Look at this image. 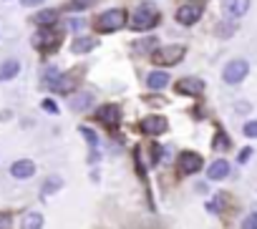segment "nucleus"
Wrapping results in <instances>:
<instances>
[{
    "mask_svg": "<svg viewBox=\"0 0 257 229\" xmlns=\"http://www.w3.org/2000/svg\"><path fill=\"white\" fill-rule=\"evenodd\" d=\"M43 111H48V113H58V106H56L53 101H43Z\"/></svg>",
    "mask_w": 257,
    "mask_h": 229,
    "instance_id": "bb28decb",
    "label": "nucleus"
},
{
    "mask_svg": "<svg viewBox=\"0 0 257 229\" xmlns=\"http://www.w3.org/2000/svg\"><path fill=\"white\" fill-rule=\"evenodd\" d=\"M13 226V219H11V214H0V229H11Z\"/></svg>",
    "mask_w": 257,
    "mask_h": 229,
    "instance_id": "a878e982",
    "label": "nucleus"
},
{
    "mask_svg": "<svg viewBox=\"0 0 257 229\" xmlns=\"http://www.w3.org/2000/svg\"><path fill=\"white\" fill-rule=\"evenodd\" d=\"M88 103H91V93H78L76 101L71 103V108H73V111H86Z\"/></svg>",
    "mask_w": 257,
    "mask_h": 229,
    "instance_id": "aec40b11",
    "label": "nucleus"
},
{
    "mask_svg": "<svg viewBox=\"0 0 257 229\" xmlns=\"http://www.w3.org/2000/svg\"><path fill=\"white\" fill-rule=\"evenodd\" d=\"M123 21H126V13L121 11V8H111V11H103L98 18H96V31L98 33H113V31H118L121 26H123Z\"/></svg>",
    "mask_w": 257,
    "mask_h": 229,
    "instance_id": "f03ea898",
    "label": "nucleus"
},
{
    "mask_svg": "<svg viewBox=\"0 0 257 229\" xmlns=\"http://www.w3.org/2000/svg\"><path fill=\"white\" fill-rule=\"evenodd\" d=\"M202 169V156L194 151H182L179 154V171L182 174H197Z\"/></svg>",
    "mask_w": 257,
    "mask_h": 229,
    "instance_id": "6e6552de",
    "label": "nucleus"
},
{
    "mask_svg": "<svg viewBox=\"0 0 257 229\" xmlns=\"http://www.w3.org/2000/svg\"><path fill=\"white\" fill-rule=\"evenodd\" d=\"M169 73H164V71H152L149 76H147V86L152 88V91H164L167 86H169Z\"/></svg>",
    "mask_w": 257,
    "mask_h": 229,
    "instance_id": "ddd939ff",
    "label": "nucleus"
},
{
    "mask_svg": "<svg viewBox=\"0 0 257 229\" xmlns=\"http://www.w3.org/2000/svg\"><path fill=\"white\" fill-rule=\"evenodd\" d=\"M242 229H257V211H252L242 219Z\"/></svg>",
    "mask_w": 257,
    "mask_h": 229,
    "instance_id": "b1692460",
    "label": "nucleus"
},
{
    "mask_svg": "<svg viewBox=\"0 0 257 229\" xmlns=\"http://www.w3.org/2000/svg\"><path fill=\"white\" fill-rule=\"evenodd\" d=\"M96 116L103 121V124H108V126H113V124H118V106H113V103H108V106H101L98 111H96Z\"/></svg>",
    "mask_w": 257,
    "mask_h": 229,
    "instance_id": "4468645a",
    "label": "nucleus"
},
{
    "mask_svg": "<svg viewBox=\"0 0 257 229\" xmlns=\"http://www.w3.org/2000/svg\"><path fill=\"white\" fill-rule=\"evenodd\" d=\"M38 28H51L56 21H58V11H53V8H46V11H41V13H36L33 18H31Z\"/></svg>",
    "mask_w": 257,
    "mask_h": 229,
    "instance_id": "2eb2a0df",
    "label": "nucleus"
},
{
    "mask_svg": "<svg viewBox=\"0 0 257 229\" xmlns=\"http://www.w3.org/2000/svg\"><path fill=\"white\" fill-rule=\"evenodd\" d=\"M167 119H162V116H147V119H142V124H139V129H142V134H147V136H159V134H164L167 131Z\"/></svg>",
    "mask_w": 257,
    "mask_h": 229,
    "instance_id": "0eeeda50",
    "label": "nucleus"
},
{
    "mask_svg": "<svg viewBox=\"0 0 257 229\" xmlns=\"http://www.w3.org/2000/svg\"><path fill=\"white\" fill-rule=\"evenodd\" d=\"M61 186H63L61 176H51V179H48V181L43 184V194L48 196V194H53V191H56V189H61Z\"/></svg>",
    "mask_w": 257,
    "mask_h": 229,
    "instance_id": "412c9836",
    "label": "nucleus"
},
{
    "mask_svg": "<svg viewBox=\"0 0 257 229\" xmlns=\"http://www.w3.org/2000/svg\"><path fill=\"white\" fill-rule=\"evenodd\" d=\"M33 46L38 48V51H53V48H58L61 46V36H58V31L51 26V28H41L36 36H33Z\"/></svg>",
    "mask_w": 257,
    "mask_h": 229,
    "instance_id": "39448f33",
    "label": "nucleus"
},
{
    "mask_svg": "<svg viewBox=\"0 0 257 229\" xmlns=\"http://www.w3.org/2000/svg\"><path fill=\"white\" fill-rule=\"evenodd\" d=\"M21 3L26 6V8H36V6H41L43 0H21Z\"/></svg>",
    "mask_w": 257,
    "mask_h": 229,
    "instance_id": "c85d7f7f",
    "label": "nucleus"
},
{
    "mask_svg": "<svg viewBox=\"0 0 257 229\" xmlns=\"http://www.w3.org/2000/svg\"><path fill=\"white\" fill-rule=\"evenodd\" d=\"M227 174H229V161H224V159H217V161H212V164H209V169H207V176H209V181H222Z\"/></svg>",
    "mask_w": 257,
    "mask_h": 229,
    "instance_id": "9b49d317",
    "label": "nucleus"
},
{
    "mask_svg": "<svg viewBox=\"0 0 257 229\" xmlns=\"http://www.w3.org/2000/svg\"><path fill=\"white\" fill-rule=\"evenodd\" d=\"M177 21L182 23V26H194L199 18H202V6L199 3H184V6H179L177 8Z\"/></svg>",
    "mask_w": 257,
    "mask_h": 229,
    "instance_id": "423d86ee",
    "label": "nucleus"
},
{
    "mask_svg": "<svg viewBox=\"0 0 257 229\" xmlns=\"http://www.w3.org/2000/svg\"><path fill=\"white\" fill-rule=\"evenodd\" d=\"M184 53H187L184 46H162V48H157L152 53V61L157 66H174V63H179L184 58Z\"/></svg>",
    "mask_w": 257,
    "mask_h": 229,
    "instance_id": "7ed1b4c3",
    "label": "nucleus"
},
{
    "mask_svg": "<svg viewBox=\"0 0 257 229\" xmlns=\"http://www.w3.org/2000/svg\"><path fill=\"white\" fill-rule=\"evenodd\" d=\"M247 73H249V63L242 61V58H234V61H229V63L224 66L222 78H224V83L234 86V83H242V81L247 78Z\"/></svg>",
    "mask_w": 257,
    "mask_h": 229,
    "instance_id": "20e7f679",
    "label": "nucleus"
},
{
    "mask_svg": "<svg viewBox=\"0 0 257 229\" xmlns=\"http://www.w3.org/2000/svg\"><path fill=\"white\" fill-rule=\"evenodd\" d=\"M91 3H93V0H71V3L66 6V11L76 13V11H83V8H88Z\"/></svg>",
    "mask_w": 257,
    "mask_h": 229,
    "instance_id": "4be33fe9",
    "label": "nucleus"
},
{
    "mask_svg": "<svg viewBox=\"0 0 257 229\" xmlns=\"http://www.w3.org/2000/svg\"><path fill=\"white\" fill-rule=\"evenodd\" d=\"M33 174H36V164H33L31 159H21V161H16V164L11 166V176H13V179H18V181L31 179Z\"/></svg>",
    "mask_w": 257,
    "mask_h": 229,
    "instance_id": "9d476101",
    "label": "nucleus"
},
{
    "mask_svg": "<svg viewBox=\"0 0 257 229\" xmlns=\"http://www.w3.org/2000/svg\"><path fill=\"white\" fill-rule=\"evenodd\" d=\"M18 73H21V61L8 58V61L0 63V81H11V78H16Z\"/></svg>",
    "mask_w": 257,
    "mask_h": 229,
    "instance_id": "dca6fc26",
    "label": "nucleus"
},
{
    "mask_svg": "<svg viewBox=\"0 0 257 229\" xmlns=\"http://www.w3.org/2000/svg\"><path fill=\"white\" fill-rule=\"evenodd\" d=\"M23 229H43V214L41 211H28L23 216Z\"/></svg>",
    "mask_w": 257,
    "mask_h": 229,
    "instance_id": "a211bd4d",
    "label": "nucleus"
},
{
    "mask_svg": "<svg viewBox=\"0 0 257 229\" xmlns=\"http://www.w3.org/2000/svg\"><path fill=\"white\" fill-rule=\"evenodd\" d=\"M222 8H224V13L229 18H242L247 13V8H249V0H224Z\"/></svg>",
    "mask_w": 257,
    "mask_h": 229,
    "instance_id": "f8f14e48",
    "label": "nucleus"
},
{
    "mask_svg": "<svg viewBox=\"0 0 257 229\" xmlns=\"http://www.w3.org/2000/svg\"><path fill=\"white\" fill-rule=\"evenodd\" d=\"M96 43H98V41H93V38H88V36H81V38H76V43H73V53H76V56H83V53L93 51Z\"/></svg>",
    "mask_w": 257,
    "mask_h": 229,
    "instance_id": "f3484780",
    "label": "nucleus"
},
{
    "mask_svg": "<svg viewBox=\"0 0 257 229\" xmlns=\"http://www.w3.org/2000/svg\"><path fill=\"white\" fill-rule=\"evenodd\" d=\"M249 156H252V149H242V151H239V164H244Z\"/></svg>",
    "mask_w": 257,
    "mask_h": 229,
    "instance_id": "cd10ccee",
    "label": "nucleus"
},
{
    "mask_svg": "<svg viewBox=\"0 0 257 229\" xmlns=\"http://www.w3.org/2000/svg\"><path fill=\"white\" fill-rule=\"evenodd\" d=\"M159 18H162V13H159L152 3H142V6L134 11L132 28H134V31H152L154 26H159Z\"/></svg>",
    "mask_w": 257,
    "mask_h": 229,
    "instance_id": "f257e3e1",
    "label": "nucleus"
},
{
    "mask_svg": "<svg viewBox=\"0 0 257 229\" xmlns=\"http://www.w3.org/2000/svg\"><path fill=\"white\" fill-rule=\"evenodd\" d=\"M78 131H81V136L88 141V146H91V149H98V134H96L93 129H88V126H81Z\"/></svg>",
    "mask_w": 257,
    "mask_h": 229,
    "instance_id": "6ab92c4d",
    "label": "nucleus"
},
{
    "mask_svg": "<svg viewBox=\"0 0 257 229\" xmlns=\"http://www.w3.org/2000/svg\"><path fill=\"white\" fill-rule=\"evenodd\" d=\"M242 134H244L247 139H257V121H247V124L242 126Z\"/></svg>",
    "mask_w": 257,
    "mask_h": 229,
    "instance_id": "5701e85b",
    "label": "nucleus"
},
{
    "mask_svg": "<svg viewBox=\"0 0 257 229\" xmlns=\"http://www.w3.org/2000/svg\"><path fill=\"white\" fill-rule=\"evenodd\" d=\"M174 91L182 93V96H199L204 91V81H199V78H182V81H177Z\"/></svg>",
    "mask_w": 257,
    "mask_h": 229,
    "instance_id": "1a4fd4ad",
    "label": "nucleus"
},
{
    "mask_svg": "<svg viewBox=\"0 0 257 229\" xmlns=\"http://www.w3.org/2000/svg\"><path fill=\"white\" fill-rule=\"evenodd\" d=\"M214 149H217V151L229 149V141H227V136H224V134H217V139H214Z\"/></svg>",
    "mask_w": 257,
    "mask_h": 229,
    "instance_id": "393cba45",
    "label": "nucleus"
}]
</instances>
